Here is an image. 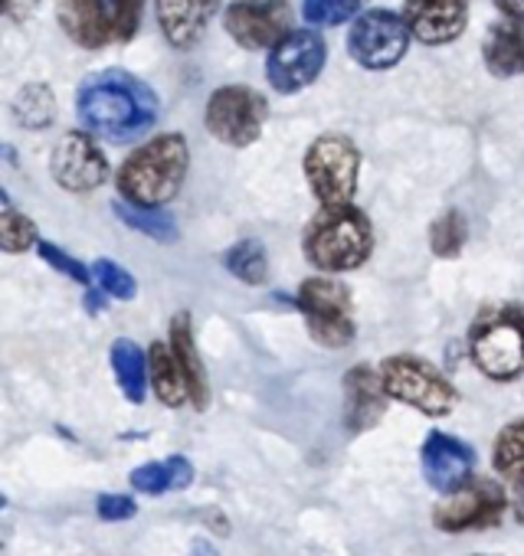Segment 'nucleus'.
<instances>
[{
    "label": "nucleus",
    "instance_id": "nucleus-28",
    "mask_svg": "<svg viewBox=\"0 0 524 556\" xmlns=\"http://www.w3.org/2000/svg\"><path fill=\"white\" fill-rule=\"evenodd\" d=\"M465 239H469V223L459 210H446L429 226V249L439 258H456L465 249Z\"/></svg>",
    "mask_w": 524,
    "mask_h": 556
},
{
    "label": "nucleus",
    "instance_id": "nucleus-5",
    "mask_svg": "<svg viewBox=\"0 0 524 556\" xmlns=\"http://www.w3.org/2000/svg\"><path fill=\"white\" fill-rule=\"evenodd\" d=\"M469 357L488 380H517L524 374V308L485 312L469 331Z\"/></svg>",
    "mask_w": 524,
    "mask_h": 556
},
{
    "label": "nucleus",
    "instance_id": "nucleus-27",
    "mask_svg": "<svg viewBox=\"0 0 524 556\" xmlns=\"http://www.w3.org/2000/svg\"><path fill=\"white\" fill-rule=\"evenodd\" d=\"M115 216H118L128 229L145 232V236L154 239V242H177V236H180L174 216L164 213V210H148V206H135V203L118 200V203H115Z\"/></svg>",
    "mask_w": 524,
    "mask_h": 556
},
{
    "label": "nucleus",
    "instance_id": "nucleus-21",
    "mask_svg": "<svg viewBox=\"0 0 524 556\" xmlns=\"http://www.w3.org/2000/svg\"><path fill=\"white\" fill-rule=\"evenodd\" d=\"M148 374H151V390L154 396L177 409L184 403H190V393H187V380L177 367V357L171 351V341H154L151 351H148Z\"/></svg>",
    "mask_w": 524,
    "mask_h": 556
},
{
    "label": "nucleus",
    "instance_id": "nucleus-23",
    "mask_svg": "<svg viewBox=\"0 0 524 556\" xmlns=\"http://www.w3.org/2000/svg\"><path fill=\"white\" fill-rule=\"evenodd\" d=\"M194 481V465L184 455H171L164 462H145L132 471V488L138 494H167L180 491Z\"/></svg>",
    "mask_w": 524,
    "mask_h": 556
},
{
    "label": "nucleus",
    "instance_id": "nucleus-15",
    "mask_svg": "<svg viewBox=\"0 0 524 556\" xmlns=\"http://www.w3.org/2000/svg\"><path fill=\"white\" fill-rule=\"evenodd\" d=\"M420 465H423V478L429 481V488L442 494H456L465 484H472L475 452L449 432H429L420 452Z\"/></svg>",
    "mask_w": 524,
    "mask_h": 556
},
{
    "label": "nucleus",
    "instance_id": "nucleus-34",
    "mask_svg": "<svg viewBox=\"0 0 524 556\" xmlns=\"http://www.w3.org/2000/svg\"><path fill=\"white\" fill-rule=\"evenodd\" d=\"M504 21H524V0H491Z\"/></svg>",
    "mask_w": 524,
    "mask_h": 556
},
{
    "label": "nucleus",
    "instance_id": "nucleus-12",
    "mask_svg": "<svg viewBox=\"0 0 524 556\" xmlns=\"http://www.w3.org/2000/svg\"><path fill=\"white\" fill-rule=\"evenodd\" d=\"M504 517V491L491 478H475L456 494H446V501L436 504L433 523L442 533H465V530H488L498 527Z\"/></svg>",
    "mask_w": 524,
    "mask_h": 556
},
{
    "label": "nucleus",
    "instance_id": "nucleus-14",
    "mask_svg": "<svg viewBox=\"0 0 524 556\" xmlns=\"http://www.w3.org/2000/svg\"><path fill=\"white\" fill-rule=\"evenodd\" d=\"M50 174L70 193H92L109 180V157L89 131H70L53 148Z\"/></svg>",
    "mask_w": 524,
    "mask_h": 556
},
{
    "label": "nucleus",
    "instance_id": "nucleus-8",
    "mask_svg": "<svg viewBox=\"0 0 524 556\" xmlns=\"http://www.w3.org/2000/svg\"><path fill=\"white\" fill-rule=\"evenodd\" d=\"M361 154L345 135H322L305 151V177L322 206H351L358 190Z\"/></svg>",
    "mask_w": 524,
    "mask_h": 556
},
{
    "label": "nucleus",
    "instance_id": "nucleus-11",
    "mask_svg": "<svg viewBox=\"0 0 524 556\" xmlns=\"http://www.w3.org/2000/svg\"><path fill=\"white\" fill-rule=\"evenodd\" d=\"M223 27L242 50H276L292 34V4L289 0H233L223 14Z\"/></svg>",
    "mask_w": 524,
    "mask_h": 556
},
{
    "label": "nucleus",
    "instance_id": "nucleus-24",
    "mask_svg": "<svg viewBox=\"0 0 524 556\" xmlns=\"http://www.w3.org/2000/svg\"><path fill=\"white\" fill-rule=\"evenodd\" d=\"M491 465L511 488H524V419L508 422L495 435Z\"/></svg>",
    "mask_w": 524,
    "mask_h": 556
},
{
    "label": "nucleus",
    "instance_id": "nucleus-16",
    "mask_svg": "<svg viewBox=\"0 0 524 556\" xmlns=\"http://www.w3.org/2000/svg\"><path fill=\"white\" fill-rule=\"evenodd\" d=\"M403 21L426 47H442L462 37L469 21V0H407Z\"/></svg>",
    "mask_w": 524,
    "mask_h": 556
},
{
    "label": "nucleus",
    "instance_id": "nucleus-1",
    "mask_svg": "<svg viewBox=\"0 0 524 556\" xmlns=\"http://www.w3.org/2000/svg\"><path fill=\"white\" fill-rule=\"evenodd\" d=\"M158 96L125 70L89 76L76 92V115L89 135L125 144L151 131L158 122Z\"/></svg>",
    "mask_w": 524,
    "mask_h": 556
},
{
    "label": "nucleus",
    "instance_id": "nucleus-10",
    "mask_svg": "<svg viewBox=\"0 0 524 556\" xmlns=\"http://www.w3.org/2000/svg\"><path fill=\"white\" fill-rule=\"evenodd\" d=\"M410 27L403 17H397L394 11H367L364 17L354 21L351 37H348V50L351 60L364 70L384 73L394 70L407 50H410Z\"/></svg>",
    "mask_w": 524,
    "mask_h": 556
},
{
    "label": "nucleus",
    "instance_id": "nucleus-30",
    "mask_svg": "<svg viewBox=\"0 0 524 556\" xmlns=\"http://www.w3.org/2000/svg\"><path fill=\"white\" fill-rule=\"evenodd\" d=\"M37 242V226L11 206V200L4 197V216H0V245L4 252H27Z\"/></svg>",
    "mask_w": 524,
    "mask_h": 556
},
{
    "label": "nucleus",
    "instance_id": "nucleus-36",
    "mask_svg": "<svg viewBox=\"0 0 524 556\" xmlns=\"http://www.w3.org/2000/svg\"><path fill=\"white\" fill-rule=\"evenodd\" d=\"M194 556H216V549L207 540H194Z\"/></svg>",
    "mask_w": 524,
    "mask_h": 556
},
{
    "label": "nucleus",
    "instance_id": "nucleus-19",
    "mask_svg": "<svg viewBox=\"0 0 524 556\" xmlns=\"http://www.w3.org/2000/svg\"><path fill=\"white\" fill-rule=\"evenodd\" d=\"M171 351L177 357V367L187 380V393H190V403L197 409H207V400H210V383H207V370H203V361L197 354V344H194V325H190V315L180 312L171 318Z\"/></svg>",
    "mask_w": 524,
    "mask_h": 556
},
{
    "label": "nucleus",
    "instance_id": "nucleus-4",
    "mask_svg": "<svg viewBox=\"0 0 524 556\" xmlns=\"http://www.w3.org/2000/svg\"><path fill=\"white\" fill-rule=\"evenodd\" d=\"M66 37L86 50L128 43L145 14V0H53Z\"/></svg>",
    "mask_w": 524,
    "mask_h": 556
},
{
    "label": "nucleus",
    "instance_id": "nucleus-35",
    "mask_svg": "<svg viewBox=\"0 0 524 556\" xmlns=\"http://www.w3.org/2000/svg\"><path fill=\"white\" fill-rule=\"evenodd\" d=\"M514 517L517 523H524V488H514Z\"/></svg>",
    "mask_w": 524,
    "mask_h": 556
},
{
    "label": "nucleus",
    "instance_id": "nucleus-29",
    "mask_svg": "<svg viewBox=\"0 0 524 556\" xmlns=\"http://www.w3.org/2000/svg\"><path fill=\"white\" fill-rule=\"evenodd\" d=\"M92 278H96V286H99L109 299L132 302V299L138 295V282H135V278H132L115 258H96V262H92Z\"/></svg>",
    "mask_w": 524,
    "mask_h": 556
},
{
    "label": "nucleus",
    "instance_id": "nucleus-37",
    "mask_svg": "<svg viewBox=\"0 0 524 556\" xmlns=\"http://www.w3.org/2000/svg\"><path fill=\"white\" fill-rule=\"evenodd\" d=\"M4 8H11V0H4Z\"/></svg>",
    "mask_w": 524,
    "mask_h": 556
},
{
    "label": "nucleus",
    "instance_id": "nucleus-17",
    "mask_svg": "<svg viewBox=\"0 0 524 556\" xmlns=\"http://www.w3.org/2000/svg\"><path fill=\"white\" fill-rule=\"evenodd\" d=\"M387 390L380 380V370L367 364H354L345 377V426L351 435L377 426V419L387 409Z\"/></svg>",
    "mask_w": 524,
    "mask_h": 556
},
{
    "label": "nucleus",
    "instance_id": "nucleus-3",
    "mask_svg": "<svg viewBox=\"0 0 524 556\" xmlns=\"http://www.w3.org/2000/svg\"><path fill=\"white\" fill-rule=\"evenodd\" d=\"M302 252L322 271H354L374 252V226L358 206H322L305 229Z\"/></svg>",
    "mask_w": 524,
    "mask_h": 556
},
{
    "label": "nucleus",
    "instance_id": "nucleus-25",
    "mask_svg": "<svg viewBox=\"0 0 524 556\" xmlns=\"http://www.w3.org/2000/svg\"><path fill=\"white\" fill-rule=\"evenodd\" d=\"M223 265L233 278H239L242 286H262L270 275V252L259 239H239L223 255Z\"/></svg>",
    "mask_w": 524,
    "mask_h": 556
},
{
    "label": "nucleus",
    "instance_id": "nucleus-6",
    "mask_svg": "<svg viewBox=\"0 0 524 556\" xmlns=\"http://www.w3.org/2000/svg\"><path fill=\"white\" fill-rule=\"evenodd\" d=\"M296 308L302 312L309 334L322 348L338 351L354 341V302L351 292L341 282H335V278H305L296 295Z\"/></svg>",
    "mask_w": 524,
    "mask_h": 556
},
{
    "label": "nucleus",
    "instance_id": "nucleus-20",
    "mask_svg": "<svg viewBox=\"0 0 524 556\" xmlns=\"http://www.w3.org/2000/svg\"><path fill=\"white\" fill-rule=\"evenodd\" d=\"M482 60L491 76H521L524 73V21H501L488 30Z\"/></svg>",
    "mask_w": 524,
    "mask_h": 556
},
{
    "label": "nucleus",
    "instance_id": "nucleus-32",
    "mask_svg": "<svg viewBox=\"0 0 524 556\" xmlns=\"http://www.w3.org/2000/svg\"><path fill=\"white\" fill-rule=\"evenodd\" d=\"M37 252H40V258H43V262H50V265H53L57 271L70 275L73 282H79L83 289H86L89 282H96V278H92V271H89V268H86L83 262H76L73 255H66V252H63L60 245H53V242H40V245H37Z\"/></svg>",
    "mask_w": 524,
    "mask_h": 556
},
{
    "label": "nucleus",
    "instance_id": "nucleus-31",
    "mask_svg": "<svg viewBox=\"0 0 524 556\" xmlns=\"http://www.w3.org/2000/svg\"><path fill=\"white\" fill-rule=\"evenodd\" d=\"M361 11V0H305L302 17L312 27H341Z\"/></svg>",
    "mask_w": 524,
    "mask_h": 556
},
{
    "label": "nucleus",
    "instance_id": "nucleus-26",
    "mask_svg": "<svg viewBox=\"0 0 524 556\" xmlns=\"http://www.w3.org/2000/svg\"><path fill=\"white\" fill-rule=\"evenodd\" d=\"M14 122L21 128H34V131H43L53 125L57 118V96L50 92V86L43 83H34V86H24L14 99Z\"/></svg>",
    "mask_w": 524,
    "mask_h": 556
},
{
    "label": "nucleus",
    "instance_id": "nucleus-18",
    "mask_svg": "<svg viewBox=\"0 0 524 556\" xmlns=\"http://www.w3.org/2000/svg\"><path fill=\"white\" fill-rule=\"evenodd\" d=\"M220 0H154L158 27L174 50H190L203 40Z\"/></svg>",
    "mask_w": 524,
    "mask_h": 556
},
{
    "label": "nucleus",
    "instance_id": "nucleus-22",
    "mask_svg": "<svg viewBox=\"0 0 524 556\" xmlns=\"http://www.w3.org/2000/svg\"><path fill=\"white\" fill-rule=\"evenodd\" d=\"M112 370H115V380L125 393L128 403H145V393H148V383H151V374H148V354L128 341V338H118L112 344Z\"/></svg>",
    "mask_w": 524,
    "mask_h": 556
},
{
    "label": "nucleus",
    "instance_id": "nucleus-9",
    "mask_svg": "<svg viewBox=\"0 0 524 556\" xmlns=\"http://www.w3.org/2000/svg\"><path fill=\"white\" fill-rule=\"evenodd\" d=\"M270 118V102L266 96H259L249 86H223L207 99V131L229 144V148H249L252 141H259L262 128H266Z\"/></svg>",
    "mask_w": 524,
    "mask_h": 556
},
{
    "label": "nucleus",
    "instance_id": "nucleus-7",
    "mask_svg": "<svg viewBox=\"0 0 524 556\" xmlns=\"http://www.w3.org/2000/svg\"><path fill=\"white\" fill-rule=\"evenodd\" d=\"M380 380L390 400H400L423 416H449L456 406V387L429 364L413 354L387 357L380 364Z\"/></svg>",
    "mask_w": 524,
    "mask_h": 556
},
{
    "label": "nucleus",
    "instance_id": "nucleus-13",
    "mask_svg": "<svg viewBox=\"0 0 524 556\" xmlns=\"http://www.w3.org/2000/svg\"><path fill=\"white\" fill-rule=\"evenodd\" d=\"M328 60V47L322 40V34L315 30H292L273 53L266 63V76L270 86L276 92H299L305 86H312Z\"/></svg>",
    "mask_w": 524,
    "mask_h": 556
},
{
    "label": "nucleus",
    "instance_id": "nucleus-2",
    "mask_svg": "<svg viewBox=\"0 0 524 556\" xmlns=\"http://www.w3.org/2000/svg\"><path fill=\"white\" fill-rule=\"evenodd\" d=\"M190 167V151L187 141L177 131L158 135L148 144L135 148V154L125 157L115 184L118 193L125 197V203L135 206H148V210H161L164 203H171L187 177Z\"/></svg>",
    "mask_w": 524,
    "mask_h": 556
},
{
    "label": "nucleus",
    "instance_id": "nucleus-33",
    "mask_svg": "<svg viewBox=\"0 0 524 556\" xmlns=\"http://www.w3.org/2000/svg\"><path fill=\"white\" fill-rule=\"evenodd\" d=\"M96 510H99L102 520L118 523V520H132L138 514V504L132 497H125V494H102L96 501Z\"/></svg>",
    "mask_w": 524,
    "mask_h": 556
}]
</instances>
